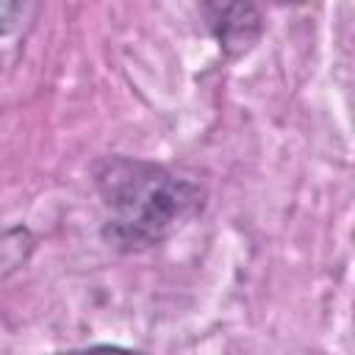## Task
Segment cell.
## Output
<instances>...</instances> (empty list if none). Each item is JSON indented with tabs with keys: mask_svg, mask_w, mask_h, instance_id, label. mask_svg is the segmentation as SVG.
I'll return each mask as SVG.
<instances>
[{
	"mask_svg": "<svg viewBox=\"0 0 355 355\" xmlns=\"http://www.w3.org/2000/svg\"><path fill=\"white\" fill-rule=\"evenodd\" d=\"M94 186L108 208L103 239L122 252L147 250L164 241L205 205V191L194 180L128 155L100 161Z\"/></svg>",
	"mask_w": 355,
	"mask_h": 355,
	"instance_id": "6da1fadb",
	"label": "cell"
},
{
	"mask_svg": "<svg viewBox=\"0 0 355 355\" xmlns=\"http://www.w3.org/2000/svg\"><path fill=\"white\" fill-rule=\"evenodd\" d=\"M205 19L227 55H244L261 39V11L255 0H202Z\"/></svg>",
	"mask_w": 355,
	"mask_h": 355,
	"instance_id": "7a4b0ae2",
	"label": "cell"
},
{
	"mask_svg": "<svg viewBox=\"0 0 355 355\" xmlns=\"http://www.w3.org/2000/svg\"><path fill=\"white\" fill-rule=\"evenodd\" d=\"M36 250V236L25 225H11L0 230V283L17 275L33 255Z\"/></svg>",
	"mask_w": 355,
	"mask_h": 355,
	"instance_id": "3957f363",
	"label": "cell"
},
{
	"mask_svg": "<svg viewBox=\"0 0 355 355\" xmlns=\"http://www.w3.org/2000/svg\"><path fill=\"white\" fill-rule=\"evenodd\" d=\"M28 0H0V36H8L22 22Z\"/></svg>",
	"mask_w": 355,
	"mask_h": 355,
	"instance_id": "277c9868",
	"label": "cell"
},
{
	"mask_svg": "<svg viewBox=\"0 0 355 355\" xmlns=\"http://www.w3.org/2000/svg\"><path fill=\"white\" fill-rule=\"evenodd\" d=\"M277 3H283V6H297V3H305V0H277Z\"/></svg>",
	"mask_w": 355,
	"mask_h": 355,
	"instance_id": "5b68a950",
	"label": "cell"
}]
</instances>
